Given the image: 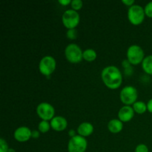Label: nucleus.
<instances>
[{
  "label": "nucleus",
  "mask_w": 152,
  "mask_h": 152,
  "mask_svg": "<svg viewBox=\"0 0 152 152\" xmlns=\"http://www.w3.org/2000/svg\"><path fill=\"white\" fill-rule=\"evenodd\" d=\"M102 82L110 89H117L121 86L123 76L117 67L114 65L107 66L101 74Z\"/></svg>",
  "instance_id": "obj_1"
},
{
  "label": "nucleus",
  "mask_w": 152,
  "mask_h": 152,
  "mask_svg": "<svg viewBox=\"0 0 152 152\" xmlns=\"http://www.w3.org/2000/svg\"><path fill=\"white\" fill-rule=\"evenodd\" d=\"M145 10L139 4H134L131 6L128 10V18L132 25H139L143 22L145 19Z\"/></svg>",
  "instance_id": "obj_2"
},
{
  "label": "nucleus",
  "mask_w": 152,
  "mask_h": 152,
  "mask_svg": "<svg viewBox=\"0 0 152 152\" xmlns=\"http://www.w3.org/2000/svg\"><path fill=\"white\" fill-rule=\"evenodd\" d=\"M65 56L67 60L71 63H78L83 59V52L77 44H69L65 50Z\"/></svg>",
  "instance_id": "obj_3"
},
{
  "label": "nucleus",
  "mask_w": 152,
  "mask_h": 152,
  "mask_svg": "<svg viewBox=\"0 0 152 152\" xmlns=\"http://www.w3.org/2000/svg\"><path fill=\"white\" fill-rule=\"evenodd\" d=\"M80 17L78 12L73 9L65 10L62 14V24L68 29H74L80 23Z\"/></svg>",
  "instance_id": "obj_4"
},
{
  "label": "nucleus",
  "mask_w": 152,
  "mask_h": 152,
  "mask_svg": "<svg viewBox=\"0 0 152 152\" xmlns=\"http://www.w3.org/2000/svg\"><path fill=\"white\" fill-rule=\"evenodd\" d=\"M127 58L129 63L138 65L142 62L144 58V51L142 48L137 45H131L127 50Z\"/></svg>",
  "instance_id": "obj_5"
},
{
  "label": "nucleus",
  "mask_w": 152,
  "mask_h": 152,
  "mask_svg": "<svg viewBox=\"0 0 152 152\" xmlns=\"http://www.w3.org/2000/svg\"><path fill=\"white\" fill-rule=\"evenodd\" d=\"M56 66V62L54 58L51 56H45L40 60L39 69L42 74L49 77L54 72Z\"/></svg>",
  "instance_id": "obj_6"
},
{
  "label": "nucleus",
  "mask_w": 152,
  "mask_h": 152,
  "mask_svg": "<svg viewBox=\"0 0 152 152\" xmlns=\"http://www.w3.org/2000/svg\"><path fill=\"white\" fill-rule=\"evenodd\" d=\"M88 142L85 137L77 135L71 138L68 141V152H85L87 149Z\"/></svg>",
  "instance_id": "obj_7"
},
{
  "label": "nucleus",
  "mask_w": 152,
  "mask_h": 152,
  "mask_svg": "<svg viewBox=\"0 0 152 152\" xmlns=\"http://www.w3.org/2000/svg\"><path fill=\"white\" fill-rule=\"evenodd\" d=\"M120 99L126 105L134 104L137 99V91L133 86H126L120 91Z\"/></svg>",
  "instance_id": "obj_8"
},
{
  "label": "nucleus",
  "mask_w": 152,
  "mask_h": 152,
  "mask_svg": "<svg viewBox=\"0 0 152 152\" xmlns=\"http://www.w3.org/2000/svg\"><path fill=\"white\" fill-rule=\"evenodd\" d=\"M37 113L42 120H51L54 117V108L48 102H42L37 108Z\"/></svg>",
  "instance_id": "obj_9"
},
{
  "label": "nucleus",
  "mask_w": 152,
  "mask_h": 152,
  "mask_svg": "<svg viewBox=\"0 0 152 152\" xmlns=\"http://www.w3.org/2000/svg\"><path fill=\"white\" fill-rule=\"evenodd\" d=\"M31 132L32 131L29 128L25 127V126H21L15 130L13 136H14L15 140H17L18 142H27L31 137Z\"/></svg>",
  "instance_id": "obj_10"
},
{
  "label": "nucleus",
  "mask_w": 152,
  "mask_h": 152,
  "mask_svg": "<svg viewBox=\"0 0 152 152\" xmlns=\"http://www.w3.org/2000/svg\"><path fill=\"white\" fill-rule=\"evenodd\" d=\"M134 115V111L133 107L130 105H125L122 107L118 112V118L122 122H129L132 120Z\"/></svg>",
  "instance_id": "obj_11"
},
{
  "label": "nucleus",
  "mask_w": 152,
  "mask_h": 152,
  "mask_svg": "<svg viewBox=\"0 0 152 152\" xmlns=\"http://www.w3.org/2000/svg\"><path fill=\"white\" fill-rule=\"evenodd\" d=\"M50 127L56 132H62L68 126V122L65 117L62 116L54 117L50 120Z\"/></svg>",
  "instance_id": "obj_12"
},
{
  "label": "nucleus",
  "mask_w": 152,
  "mask_h": 152,
  "mask_svg": "<svg viewBox=\"0 0 152 152\" xmlns=\"http://www.w3.org/2000/svg\"><path fill=\"white\" fill-rule=\"evenodd\" d=\"M93 125L90 123H87V122L81 123V124L78 126V128H77V133L79 134V135L83 137L90 136V135L93 133Z\"/></svg>",
  "instance_id": "obj_13"
},
{
  "label": "nucleus",
  "mask_w": 152,
  "mask_h": 152,
  "mask_svg": "<svg viewBox=\"0 0 152 152\" xmlns=\"http://www.w3.org/2000/svg\"><path fill=\"white\" fill-rule=\"evenodd\" d=\"M108 129L110 132L113 134H117L121 132L123 129V122L119 119H113L108 123Z\"/></svg>",
  "instance_id": "obj_14"
},
{
  "label": "nucleus",
  "mask_w": 152,
  "mask_h": 152,
  "mask_svg": "<svg viewBox=\"0 0 152 152\" xmlns=\"http://www.w3.org/2000/svg\"><path fill=\"white\" fill-rule=\"evenodd\" d=\"M142 67L146 74L152 75V55L145 57L142 62Z\"/></svg>",
  "instance_id": "obj_15"
},
{
  "label": "nucleus",
  "mask_w": 152,
  "mask_h": 152,
  "mask_svg": "<svg viewBox=\"0 0 152 152\" xmlns=\"http://www.w3.org/2000/svg\"><path fill=\"white\" fill-rule=\"evenodd\" d=\"M83 59L87 62H93L96 59V52L94 49H86L83 51Z\"/></svg>",
  "instance_id": "obj_16"
},
{
  "label": "nucleus",
  "mask_w": 152,
  "mask_h": 152,
  "mask_svg": "<svg viewBox=\"0 0 152 152\" xmlns=\"http://www.w3.org/2000/svg\"><path fill=\"white\" fill-rule=\"evenodd\" d=\"M133 108L134 112L139 114H144L148 110L147 109V105L142 101H138V102H136L134 104H133Z\"/></svg>",
  "instance_id": "obj_17"
},
{
  "label": "nucleus",
  "mask_w": 152,
  "mask_h": 152,
  "mask_svg": "<svg viewBox=\"0 0 152 152\" xmlns=\"http://www.w3.org/2000/svg\"><path fill=\"white\" fill-rule=\"evenodd\" d=\"M50 128V123H48V121L46 120H42L39 123L38 129L39 131L42 133H47Z\"/></svg>",
  "instance_id": "obj_18"
},
{
  "label": "nucleus",
  "mask_w": 152,
  "mask_h": 152,
  "mask_svg": "<svg viewBox=\"0 0 152 152\" xmlns=\"http://www.w3.org/2000/svg\"><path fill=\"white\" fill-rule=\"evenodd\" d=\"M71 7L73 8V10H78L80 9H81L83 6V2L81 0H73L71 1Z\"/></svg>",
  "instance_id": "obj_19"
},
{
  "label": "nucleus",
  "mask_w": 152,
  "mask_h": 152,
  "mask_svg": "<svg viewBox=\"0 0 152 152\" xmlns=\"http://www.w3.org/2000/svg\"><path fill=\"white\" fill-rule=\"evenodd\" d=\"M67 37L69 39H75L77 37V31L75 28L74 29H68L66 33Z\"/></svg>",
  "instance_id": "obj_20"
},
{
  "label": "nucleus",
  "mask_w": 152,
  "mask_h": 152,
  "mask_svg": "<svg viewBox=\"0 0 152 152\" xmlns=\"http://www.w3.org/2000/svg\"><path fill=\"white\" fill-rule=\"evenodd\" d=\"M8 149V145L6 140H4L3 138H1L0 139V152H7Z\"/></svg>",
  "instance_id": "obj_21"
},
{
  "label": "nucleus",
  "mask_w": 152,
  "mask_h": 152,
  "mask_svg": "<svg viewBox=\"0 0 152 152\" xmlns=\"http://www.w3.org/2000/svg\"><path fill=\"white\" fill-rule=\"evenodd\" d=\"M144 10H145V15L148 17L152 18V1H150L145 5Z\"/></svg>",
  "instance_id": "obj_22"
},
{
  "label": "nucleus",
  "mask_w": 152,
  "mask_h": 152,
  "mask_svg": "<svg viewBox=\"0 0 152 152\" xmlns=\"http://www.w3.org/2000/svg\"><path fill=\"white\" fill-rule=\"evenodd\" d=\"M135 152H148V148L145 144H140L135 148Z\"/></svg>",
  "instance_id": "obj_23"
},
{
  "label": "nucleus",
  "mask_w": 152,
  "mask_h": 152,
  "mask_svg": "<svg viewBox=\"0 0 152 152\" xmlns=\"http://www.w3.org/2000/svg\"><path fill=\"white\" fill-rule=\"evenodd\" d=\"M39 135H40V133L39 131L34 130L32 131V132H31V137L34 138V139H37V138H39Z\"/></svg>",
  "instance_id": "obj_24"
},
{
  "label": "nucleus",
  "mask_w": 152,
  "mask_h": 152,
  "mask_svg": "<svg viewBox=\"0 0 152 152\" xmlns=\"http://www.w3.org/2000/svg\"><path fill=\"white\" fill-rule=\"evenodd\" d=\"M122 2H123V4H126V5L130 6V7L131 6L134 5V0H123Z\"/></svg>",
  "instance_id": "obj_25"
},
{
  "label": "nucleus",
  "mask_w": 152,
  "mask_h": 152,
  "mask_svg": "<svg viewBox=\"0 0 152 152\" xmlns=\"http://www.w3.org/2000/svg\"><path fill=\"white\" fill-rule=\"evenodd\" d=\"M59 3L61 4L62 5L65 6V5H68V4H71V1L70 0H59Z\"/></svg>",
  "instance_id": "obj_26"
},
{
  "label": "nucleus",
  "mask_w": 152,
  "mask_h": 152,
  "mask_svg": "<svg viewBox=\"0 0 152 152\" xmlns=\"http://www.w3.org/2000/svg\"><path fill=\"white\" fill-rule=\"evenodd\" d=\"M147 109H148V111L150 113L152 114V99H150L148 102V103H147Z\"/></svg>",
  "instance_id": "obj_27"
},
{
  "label": "nucleus",
  "mask_w": 152,
  "mask_h": 152,
  "mask_svg": "<svg viewBox=\"0 0 152 152\" xmlns=\"http://www.w3.org/2000/svg\"><path fill=\"white\" fill-rule=\"evenodd\" d=\"M68 135L71 137V138H72L74 137L77 136V132H76V131L74 130V129H71V130H70L69 132H68Z\"/></svg>",
  "instance_id": "obj_28"
},
{
  "label": "nucleus",
  "mask_w": 152,
  "mask_h": 152,
  "mask_svg": "<svg viewBox=\"0 0 152 152\" xmlns=\"http://www.w3.org/2000/svg\"><path fill=\"white\" fill-rule=\"evenodd\" d=\"M7 152H16V151H15V149H13V148H9Z\"/></svg>",
  "instance_id": "obj_29"
}]
</instances>
